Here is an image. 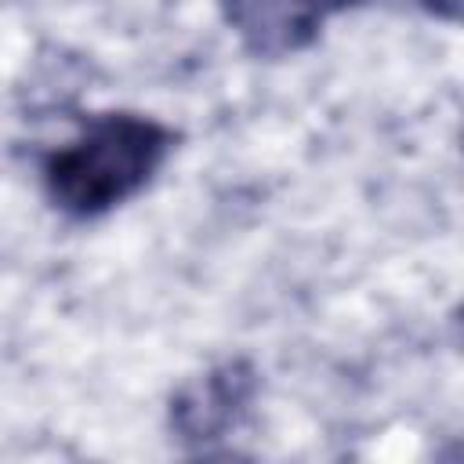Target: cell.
<instances>
[{
	"label": "cell",
	"mask_w": 464,
	"mask_h": 464,
	"mask_svg": "<svg viewBox=\"0 0 464 464\" xmlns=\"http://www.w3.org/2000/svg\"><path fill=\"white\" fill-rule=\"evenodd\" d=\"M170 145L174 134L149 116L102 112L72 145L47 156V196L72 218H98L145 188Z\"/></svg>",
	"instance_id": "6da1fadb"
},
{
	"label": "cell",
	"mask_w": 464,
	"mask_h": 464,
	"mask_svg": "<svg viewBox=\"0 0 464 464\" xmlns=\"http://www.w3.org/2000/svg\"><path fill=\"white\" fill-rule=\"evenodd\" d=\"M254 395H257V370L246 359L218 362L207 373L188 377L174 392L170 428L185 446L203 450V446L225 439L228 428H236L243 420Z\"/></svg>",
	"instance_id": "7a4b0ae2"
},
{
	"label": "cell",
	"mask_w": 464,
	"mask_h": 464,
	"mask_svg": "<svg viewBox=\"0 0 464 464\" xmlns=\"http://www.w3.org/2000/svg\"><path fill=\"white\" fill-rule=\"evenodd\" d=\"M355 0H228V22L243 36L246 51L261 58H283L308 47L323 22Z\"/></svg>",
	"instance_id": "3957f363"
},
{
	"label": "cell",
	"mask_w": 464,
	"mask_h": 464,
	"mask_svg": "<svg viewBox=\"0 0 464 464\" xmlns=\"http://www.w3.org/2000/svg\"><path fill=\"white\" fill-rule=\"evenodd\" d=\"M420 7L442 22H457L460 18V0H420Z\"/></svg>",
	"instance_id": "277c9868"
}]
</instances>
